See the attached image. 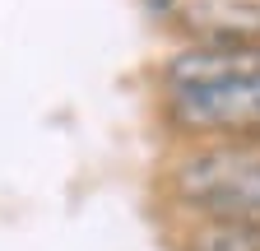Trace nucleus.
Segmentation results:
<instances>
[{"instance_id": "2", "label": "nucleus", "mask_w": 260, "mask_h": 251, "mask_svg": "<svg viewBox=\"0 0 260 251\" xmlns=\"http://www.w3.org/2000/svg\"><path fill=\"white\" fill-rule=\"evenodd\" d=\"M158 196L186 224L260 228V144L255 140L172 144L158 172Z\"/></svg>"}, {"instance_id": "1", "label": "nucleus", "mask_w": 260, "mask_h": 251, "mask_svg": "<svg viewBox=\"0 0 260 251\" xmlns=\"http://www.w3.org/2000/svg\"><path fill=\"white\" fill-rule=\"evenodd\" d=\"M149 93L172 144H260V42H177L153 66Z\"/></svg>"}]
</instances>
